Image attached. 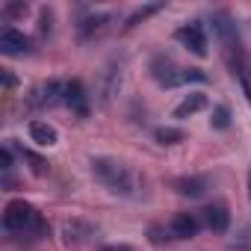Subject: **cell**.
<instances>
[{
    "label": "cell",
    "instance_id": "obj_7",
    "mask_svg": "<svg viewBox=\"0 0 251 251\" xmlns=\"http://www.w3.org/2000/svg\"><path fill=\"white\" fill-rule=\"evenodd\" d=\"M95 233H98V227L92 222H86V219H68L62 225V239L68 245H86Z\"/></svg>",
    "mask_w": 251,
    "mask_h": 251
},
{
    "label": "cell",
    "instance_id": "obj_12",
    "mask_svg": "<svg viewBox=\"0 0 251 251\" xmlns=\"http://www.w3.org/2000/svg\"><path fill=\"white\" fill-rule=\"evenodd\" d=\"M204 222H207V227H210L213 233H225L227 225H230V213H227L225 204H210V207L204 210Z\"/></svg>",
    "mask_w": 251,
    "mask_h": 251
},
{
    "label": "cell",
    "instance_id": "obj_17",
    "mask_svg": "<svg viewBox=\"0 0 251 251\" xmlns=\"http://www.w3.org/2000/svg\"><path fill=\"white\" fill-rule=\"evenodd\" d=\"M160 9H166V3H151V6H139V9H133V12L127 15V21H124V30H130V27H136L139 21L151 18V15H154V12H160Z\"/></svg>",
    "mask_w": 251,
    "mask_h": 251
},
{
    "label": "cell",
    "instance_id": "obj_9",
    "mask_svg": "<svg viewBox=\"0 0 251 251\" xmlns=\"http://www.w3.org/2000/svg\"><path fill=\"white\" fill-rule=\"evenodd\" d=\"M121 74H124V59H112L100 77V103H109V98L118 92L121 86Z\"/></svg>",
    "mask_w": 251,
    "mask_h": 251
},
{
    "label": "cell",
    "instance_id": "obj_22",
    "mask_svg": "<svg viewBox=\"0 0 251 251\" xmlns=\"http://www.w3.org/2000/svg\"><path fill=\"white\" fill-rule=\"evenodd\" d=\"M24 12H27V3H15V6H6V9H3L6 18H9V15H24Z\"/></svg>",
    "mask_w": 251,
    "mask_h": 251
},
{
    "label": "cell",
    "instance_id": "obj_1",
    "mask_svg": "<svg viewBox=\"0 0 251 251\" xmlns=\"http://www.w3.org/2000/svg\"><path fill=\"white\" fill-rule=\"evenodd\" d=\"M92 166V175L100 186H106L112 195H121V198H136L142 183L136 177V172L130 166H124L121 160L115 157H92L89 160Z\"/></svg>",
    "mask_w": 251,
    "mask_h": 251
},
{
    "label": "cell",
    "instance_id": "obj_3",
    "mask_svg": "<svg viewBox=\"0 0 251 251\" xmlns=\"http://www.w3.org/2000/svg\"><path fill=\"white\" fill-rule=\"evenodd\" d=\"M151 74H154V80L160 83V86H166V89H175V86H183V83H204L207 80V74L201 71V68H180L175 59H169V56H157L154 62H151Z\"/></svg>",
    "mask_w": 251,
    "mask_h": 251
},
{
    "label": "cell",
    "instance_id": "obj_11",
    "mask_svg": "<svg viewBox=\"0 0 251 251\" xmlns=\"http://www.w3.org/2000/svg\"><path fill=\"white\" fill-rule=\"evenodd\" d=\"M201 222L192 216V213H177L172 222H169V236L172 239H192L198 233Z\"/></svg>",
    "mask_w": 251,
    "mask_h": 251
},
{
    "label": "cell",
    "instance_id": "obj_25",
    "mask_svg": "<svg viewBox=\"0 0 251 251\" xmlns=\"http://www.w3.org/2000/svg\"><path fill=\"white\" fill-rule=\"evenodd\" d=\"M3 86H6V89H15V77H12L6 68H3Z\"/></svg>",
    "mask_w": 251,
    "mask_h": 251
},
{
    "label": "cell",
    "instance_id": "obj_19",
    "mask_svg": "<svg viewBox=\"0 0 251 251\" xmlns=\"http://www.w3.org/2000/svg\"><path fill=\"white\" fill-rule=\"evenodd\" d=\"M210 124H213L216 130H227V127H230V112H227V106H225V103H219V106L213 109Z\"/></svg>",
    "mask_w": 251,
    "mask_h": 251
},
{
    "label": "cell",
    "instance_id": "obj_24",
    "mask_svg": "<svg viewBox=\"0 0 251 251\" xmlns=\"http://www.w3.org/2000/svg\"><path fill=\"white\" fill-rule=\"evenodd\" d=\"M100 251H133L130 245H124V242H115V245H103Z\"/></svg>",
    "mask_w": 251,
    "mask_h": 251
},
{
    "label": "cell",
    "instance_id": "obj_16",
    "mask_svg": "<svg viewBox=\"0 0 251 251\" xmlns=\"http://www.w3.org/2000/svg\"><path fill=\"white\" fill-rule=\"evenodd\" d=\"M175 189L186 198H201L204 189H207V180L204 177H177L175 180Z\"/></svg>",
    "mask_w": 251,
    "mask_h": 251
},
{
    "label": "cell",
    "instance_id": "obj_15",
    "mask_svg": "<svg viewBox=\"0 0 251 251\" xmlns=\"http://www.w3.org/2000/svg\"><path fill=\"white\" fill-rule=\"evenodd\" d=\"M112 21V15H106V12H95V15H86L80 24H77V30H80V39H92V36H98L106 24Z\"/></svg>",
    "mask_w": 251,
    "mask_h": 251
},
{
    "label": "cell",
    "instance_id": "obj_13",
    "mask_svg": "<svg viewBox=\"0 0 251 251\" xmlns=\"http://www.w3.org/2000/svg\"><path fill=\"white\" fill-rule=\"evenodd\" d=\"M30 139H33L36 145L50 148V145L59 142V133H56L53 124H48V121H30Z\"/></svg>",
    "mask_w": 251,
    "mask_h": 251
},
{
    "label": "cell",
    "instance_id": "obj_5",
    "mask_svg": "<svg viewBox=\"0 0 251 251\" xmlns=\"http://www.w3.org/2000/svg\"><path fill=\"white\" fill-rule=\"evenodd\" d=\"M56 103H65V83L62 80L39 83L27 95V106H33V109H48V106H56Z\"/></svg>",
    "mask_w": 251,
    "mask_h": 251
},
{
    "label": "cell",
    "instance_id": "obj_4",
    "mask_svg": "<svg viewBox=\"0 0 251 251\" xmlns=\"http://www.w3.org/2000/svg\"><path fill=\"white\" fill-rule=\"evenodd\" d=\"M213 30H216V36H219V42L225 45V50H227V59H233V56H242L239 30H236V24H233L230 12H225V9L213 12Z\"/></svg>",
    "mask_w": 251,
    "mask_h": 251
},
{
    "label": "cell",
    "instance_id": "obj_26",
    "mask_svg": "<svg viewBox=\"0 0 251 251\" xmlns=\"http://www.w3.org/2000/svg\"><path fill=\"white\" fill-rule=\"evenodd\" d=\"M248 195H251V175H248Z\"/></svg>",
    "mask_w": 251,
    "mask_h": 251
},
{
    "label": "cell",
    "instance_id": "obj_18",
    "mask_svg": "<svg viewBox=\"0 0 251 251\" xmlns=\"http://www.w3.org/2000/svg\"><path fill=\"white\" fill-rule=\"evenodd\" d=\"M154 139H157L160 145H175V142L183 139V130H180V127H157V130H154Z\"/></svg>",
    "mask_w": 251,
    "mask_h": 251
},
{
    "label": "cell",
    "instance_id": "obj_2",
    "mask_svg": "<svg viewBox=\"0 0 251 251\" xmlns=\"http://www.w3.org/2000/svg\"><path fill=\"white\" fill-rule=\"evenodd\" d=\"M3 227H6V233H15V236H42L45 233V219L30 201L15 198L3 210Z\"/></svg>",
    "mask_w": 251,
    "mask_h": 251
},
{
    "label": "cell",
    "instance_id": "obj_14",
    "mask_svg": "<svg viewBox=\"0 0 251 251\" xmlns=\"http://www.w3.org/2000/svg\"><path fill=\"white\" fill-rule=\"evenodd\" d=\"M204 106H207V95H204V92H189V95L175 106V118H189V115L201 112Z\"/></svg>",
    "mask_w": 251,
    "mask_h": 251
},
{
    "label": "cell",
    "instance_id": "obj_21",
    "mask_svg": "<svg viewBox=\"0 0 251 251\" xmlns=\"http://www.w3.org/2000/svg\"><path fill=\"white\" fill-rule=\"evenodd\" d=\"M50 21H53L50 9H42V21H39V30H42V36H45V33H50Z\"/></svg>",
    "mask_w": 251,
    "mask_h": 251
},
{
    "label": "cell",
    "instance_id": "obj_23",
    "mask_svg": "<svg viewBox=\"0 0 251 251\" xmlns=\"http://www.w3.org/2000/svg\"><path fill=\"white\" fill-rule=\"evenodd\" d=\"M0 160H3V172L9 175V172H12V151H9V148H3V154H0Z\"/></svg>",
    "mask_w": 251,
    "mask_h": 251
},
{
    "label": "cell",
    "instance_id": "obj_6",
    "mask_svg": "<svg viewBox=\"0 0 251 251\" xmlns=\"http://www.w3.org/2000/svg\"><path fill=\"white\" fill-rule=\"evenodd\" d=\"M175 39H177L186 50H192L195 56H207V33H204V24H201V21L183 24V27L175 33Z\"/></svg>",
    "mask_w": 251,
    "mask_h": 251
},
{
    "label": "cell",
    "instance_id": "obj_20",
    "mask_svg": "<svg viewBox=\"0 0 251 251\" xmlns=\"http://www.w3.org/2000/svg\"><path fill=\"white\" fill-rule=\"evenodd\" d=\"M21 157H24V160H27V163H33V172H36V175H45V166H48V163H45V160H42V157H36V154H33V151H24V154H21Z\"/></svg>",
    "mask_w": 251,
    "mask_h": 251
},
{
    "label": "cell",
    "instance_id": "obj_8",
    "mask_svg": "<svg viewBox=\"0 0 251 251\" xmlns=\"http://www.w3.org/2000/svg\"><path fill=\"white\" fill-rule=\"evenodd\" d=\"M0 50L6 56H24V53H30V39L15 27H3V33H0Z\"/></svg>",
    "mask_w": 251,
    "mask_h": 251
},
{
    "label": "cell",
    "instance_id": "obj_10",
    "mask_svg": "<svg viewBox=\"0 0 251 251\" xmlns=\"http://www.w3.org/2000/svg\"><path fill=\"white\" fill-rule=\"evenodd\" d=\"M65 106H71V112H77L80 118L89 115V95H86L80 80H68L65 83Z\"/></svg>",
    "mask_w": 251,
    "mask_h": 251
}]
</instances>
